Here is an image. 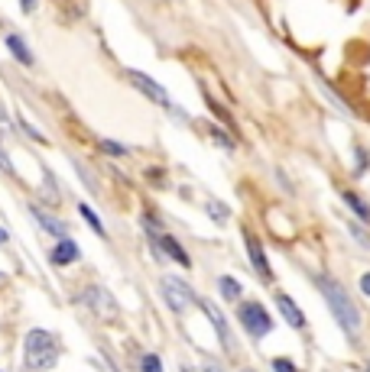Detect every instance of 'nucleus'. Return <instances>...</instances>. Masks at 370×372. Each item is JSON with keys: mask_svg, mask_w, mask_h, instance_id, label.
<instances>
[{"mask_svg": "<svg viewBox=\"0 0 370 372\" xmlns=\"http://www.w3.org/2000/svg\"><path fill=\"white\" fill-rule=\"evenodd\" d=\"M3 240H7V230H0V243H3Z\"/></svg>", "mask_w": 370, "mask_h": 372, "instance_id": "nucleus-30", "label": "nucleus"}, {"mask_svg": "<svg viewBox=\"0 0 370 372\" xmlns=\"http://www.w3.org/2000/svg\"><path fill=\"white\" fill-rule=\"evenodd\" d=\"M182 372H192V369H182Z\"/></svg>", "mask_w": 370, "mask_h": 372, "instance_id": "nucleus-33", "label": "nucleus"}, {"mask_svg": "<svg viewBox=\"0 0 370 372\" xmlns=\"http://www.w3.org/2000/svg\"><path fill=\"white\" fill-rule=\"evenodd\" d=\"M367 372H370V359H367Z\"/></svg>", "mask_w": 370, "mask_h": 372, "instance_id": "nucleus-32", "label": "nucleus"}, {"mask_svg": "<svg viewBox=\"0 0 370 372\" xmlns=\"http://www.w3.org/2000/svg\"><path fill=\"white\" fill-rule=\"evenodd\" d=\"M127 81H130L133 88H137V91H140L150 104H156V107H162L166 113H172V117H176L179 123H192L189 111H185V107H179V104L172 101V94L166 91V88H162V84L156 81V78H150V74L140 72V68H127Z\"/></svg>", "mask_w": 370, "mask_h": 372, "instance_id": "nucleus-2", "label": "nucleus"}, {"mask_svg": "<svg viewBox=\"0 0 370 372\" xmlns=\"http://www.w3.org/2000/svg\"><path fill=\"white\" fill-rule=\"evenodd\" d=\"M160 291H162V298H166V305H169L176 314H185V307L195 301V291H192L182 279H176V275H166V279L160 282Z\"/></svg>", "mask_w": 370, "mask_h": 372, "instance_id": "nucleus-5", "label": "nucleus"}, {"mask_svg": "<svg viewBox=\"0 0 370 372\" xmlns=\"http://www.w3.org/2000/svg\"><path fill=\"white\" fill-rule=\"evenodd\" d=\"M78 256H82V250H78V243L68 240V236H62V240L56 243V250H52V262H56V266H72V262H78Z\"/></svg>", "mask_w": 370, "mask_h": 372, "instance_id": "nucleus-13", "label": "nucleus"}, {"mask_svg": "<svg viewBox=\"0 0 370 372\" xmlns=\"http://www.w3.org/2000/svg\"><path fill=\"white\" fill-rule=\"evenodd\" d=\"M240 372H254V369H240Z\"/></svg>", "mask_w": 370, "mask_h": 372, "instance_id": "nucleus-31", "label": "nucleus"}, {"mask_svg": "<svg viewBox=\"0 0 370 372\" xmlns=\"http://www.w3.org/2000/svg\"><path fill=\"white\" fill-rule=\"evenodd\" d=\"M3 46H7V52L13 56V62H20L23 68H33V65H36L33 49L26 46V39L20 36V33H7V36H3Z\"/></svg>", "mask_w": 370, "mask_h": 372, "instance_id": "nucleus-9", "label": "nucleus"}, {"mask_svg": "<svg viewBox=\"0 0 370 372\" xmlns=\"http://www.w3.org/2000/svg\"><path fill=\"white\" fill-rule=\"evenodd\" d=\"M23 359H26L29 369H52L59 359V340L49 330H43V327H36V330H29L26 340H23Z\"/></svg>", "mask_w": 370, "mask_h": 372, "instance_id": "nucleus-3", "label": "nucleus"}, {"mask_svg": "<svg viewBox=\"0 0 370 372\" xmlns=\"http://www.w3.org/2000/svg\"><path fill=\"white\" fill-rule=\"evenodd\" d=\"M0 133H10V117L3 107H0Z\"/></svg>", "mask_w": 370, "mask_h": 372, "instance_id": "nucleus-27", "label": "nucleus"}, {"mask_svg": "<svg viewBox=\"0 0 370 372\" xmlns=\"http://www.w3.org/2000/svg\"><path fill=\"white\" fill-rule=\"evenodd\" d=\"M205 130H208L211 143H215L218 149H224L228 156H234V152H238V136H234L231 130H224L218 120H205Z\"/></svg>", "mask_w": 370, "mask_h": 372, "instance_id": "nucleus-11", "label": "nucleus"}, {"mask_svg": "<svg viewBox=\"0 0 370 372\" xmlns=\"http://www.w3.org/2000/svg\"><path fill=\"white\" fill-rule=\"evenodd\" d=\"M140 372H162V363L156 353H143L140 356Z\"/></svg>", "mask_w": 370, "mask_h": 372, "instance_id": "nucleus-21", "label": "nucleus"}, {"mask_svg": "<svg viewBox=\"0 0 370 372\" xmlns=\"http://www.w3.org/2000/svg\"><path fill=\"white\" fill-rule=\"evenodd\" d=\"M238 321L254 340H263V337L273 330V317H270V311H266L260 301H244V305H238Z\"/></svg>", "mask_w": 370, "mask_h": 372, "instance_id": "nucleus-4", "label": "nucleus"}, {"mask_svg": "<svg viewBox=\"0 0 370 372\" xmlns=\"http://www.w3.org/2000/svg\"><path fill=\"white\" fill-rule=\"evenodd\" d=\"M351 156H354V175H357V178L367 175V168H370V152H367V149H364V146H354Z\"/></svg>", "mask_w": 370, "mask_h": 372, "instance_id": "nucleus-19", "label": "nucleus"}, {"mask_svg": "<svg viewBox=\"0 0 370 372\" xmlns=\"http://www.w3.org/2000/svg\"><path fill=\"white\" fill-rule=\"evenodd\" d=\"M348 230H351V236H354V240H357V243H361V246H367V250H370V236H367V233H364V227H361V223H348Z\"/></svg>", "mask_w": 370, "mask_h": 372, "instance_id": "nucleus-22", "label": "nucleus"}, {"mask_svg": "<svg viewBox=\"0 0 370 372\" xmlns=\"http://www.w3.org/2000/svg\"><path fill=\"white\" fill-rule=\"evenodd\" d=\"M341 201H344V207H348L351 214H357V220H361V223H370V204L364 201L361 195H357V191H351V188H348V191L341 195Z\"/></svg>", "mask_w": 370, "mask_h": 372, "instance_id": "nucleus-15", "label": "nucleus"}, {"mask_svg": "<svg viewBox=\"0 0 370 372\" xmlns=\"http://www.w3.org/2000/svg\"><path fill=\"white\" fill-rule=\"evenodd\" d=\"M20 3V10H23V13H36L39 10V0H17Z\"/></svg>", "mask_w": 370, "mask_h": 372, "instance_id": "nucleus-26", "label": "nucleus"}, {"mask_svg": "<svg viewBox=\"0 0 370 372\" xmlns=\"http://www.w3.org/2000/svg\"><path fill=\"white\" fill-rule=\"evenodd\" d=\"M0 168H3L7 175H17V172H13V162H10V156H7V149L3 146H0Z\"/></svg>", "mask_w": 370, "mask_h": 372, "instance_id": "nucleus-24", "label": "nucleus"}, {"mask_svg": "<svg viewBox=\"0 0 370 372\" xmlns=\"http://www.w3.org/2000/svg\"><path fill=\"white\" fill-rule=\"evenodd\" d=\"M98 146H101V152H105V156H111V159H123V156H130L133 149L127 146V143H121V140H98Z\"/></svg>", "mask_w": 370, "mask_h": 372, "instance_id": "nucleus-16", "label": "nucleus"}, {"mask_svg": "<svg viewBox=\"0 0 370 372\" xmlns=\"http://www.w3.org/2000/svg\"><path fill=\"white\" fill-rule=\"evenodd\" d=\"M218 291H221V298L238 301V298H240V282L234 279V275H221V279H218Z\"/></svg>", "mask_w": 370, "mask_h": 372, "instance_id": "nucleus-17", "label": "nucleus"}, {"mask_svg": "<svg viewBox=\"0 0 370 372\" xmlns=\"http://www.w3.org/2000/svg\"><path fill=\"white\" fill-rule=\"evenodd\" d=\"M20 130L26 133V136H33V140L36 143H46V136H43V133L36 130V127H33V123H26V120H20Z\"/></svg>", "mask_w": 370, "mask_h": 372, "instance_id": "nucleus-23", "label": "nucleus"}, {"mask_svg": "<svg viewBox=\"0 0 370 372\" xmlns=\"http://www.w3.org/2000/svg\"><path fill=\"white\" fill-rule=\"evenodd\" d=\"M29 214L36 217V223H39V227H43V230H46V233H56L59 240L65 236V223L59 220V217L46 214V211H43V207H39V204H33V207H29Z\"/></svg>", "mask_w": 370, "mask_h": 372, "instance_id": "nucleus-14", "label": "nucleus"}, {"mask_svg": "<svg viewBox=\"0 0 370 372\" xmlns=\"http://www.w3.org/2000/svg\"><path fill=\"white\" fill-rule=\"evenodd\" d=\"M205 211H208V217L215 223H228L231 220V207L221 204V201H215V197H211V201H205Z\"/></svg>", "mask_w": 370, "mask_h": 372, "instance_id": "nucleus-18", "label": "nucleus"}, {"mask_svg": "<svg viewBox=\"0 0 370 372\" xmlns=\"http://www.w3.org/2000/svg\"><path fill=\"white\" fill-rule=\"evenodd\" d=\"M82 301H85V307L91 311V314L105 317V321L117 317V301H114V295H111V291H105L101 285H91V289H85Z\"/></svg>", "mask_w": 370, "mask_h": 372, "instance_id": "nucleus-6", "label": "nucleus"}, {"mask_svg": "<svg viewBox=\"0 0 370 372\" xmlns=\"http://www.w3.org/2000/svg\"><path fill=\"white\" fill-rule=\"evenodd\" d=\"M78 214H82V217H85L88 223H91V230H95L98 236H107V230H105V223H101V217H98L95 211H91V207H88V204H78Z\"/></svg>", "mask_w": 370, "mask_h": 372, "instance_id": "nucleus-20", "label": "nucleus"}, {"mask_svg": "<svg viewBox=\"0 0 370 372\" xmlns=\"http://www.w3.org/2000/svg\"><path fill=\"white\" fill-rule=\"evenodd\" d=\"M195 301H199L201 311H205V314H208V321L215 324V334H218V340L228 346V350H234V337H231V330H228V321H224V314H221V311L211 305V301H205V298H195Z\"/></svg>", "mask_w": 370, "mask_h": 372, "instance_id": "nucleus-10", "label": "nucleus"}, {"mask_svg": "<svg viewBox=\"0 0 370 372\" xmlns=\"http://www.w3.org/2000/svg\"><path fill=\"white\" fill-rule=\"evenodd\" d=\"M205 369H208V372H224V369H218L215 363H205Z\"/></svg>", "mask_w": 370, "mask_h": 372, "instance_id": "nucleus-29", "label": "nucleus"}, {"mask_svg": "<svg viewBox=\"0 0 370 372\" xmlns=\"http://www.w3.org/2000/svg\"><path fill=\"white\" fill-rule=\"evenodd\" d=\"M315 285H318V291L325 295V305H328V311L334 314V321H338V327L344 330V337H348V340H357L364 321H361L357 305H354L351 295H348V289H344L341 282H334L332 275H318Z\"/></svg>", "mask_w": 370, "mask_h": 372, "instance_id": "nucleus-1", "label": "nucleus"}, {"mask_svg": "<svg viewBox=\"0 0 370 372\" xmlns=\"http://www.w3.org/2000/svg\"><path fill=\"white\" fill-rule=\"evenodd\" d=\"M150 243H153V250H162L160 256H169L172 262H179L182 269H192V256L185 252V246H182L172 233H160V236H153Z\"/></svg>", "mask_w": 370, "mask_h": 372, "instance_id": "nucleus-7", "label": "nucleus"}, {"mask_svg": "<svg viewBox=\"0 0 370 372\" xmlns=\"http://www.w3.org/2000/svg\"><path fill=\"white\" fill-rule=\"evenodd\" d=\"M244 246H247V256H250V266L256 269V275H260V282H273V269H270V262H266V252L263 246H260V240H256L250 230H244Z\"/></svg>", "mask_w": 370, "mask_h": 372, "instance_id": "nucleus-8", "label": "nucleus"}, {"mask_svg": "<svg viewBox=\"0 0 370 372\" xmlns=\"http://www.w3.org/2000/svg\"><path fill=\"white\" fill-rule=\"evenodd\" d=\"M361 291L370 298V272H364V275H361Z\"/></svg>", "mask_w": 370, "mask_h": 372, "instance_id": "nucleus-28", "label": "nucleus"}, {"mask_svg": "<svg viewBox=\"0 0 370 372\" xmlns=\"http://www.w3.org/2000/svg\"><path fill=\"white\" fill-rule=\"evenodd\" d=\"M276 307H279V314L286 317V324H289V327H295V330H305V314L299 311V305H295L289 295L276 291Z\"/></svg>", "mask_w": 370, "mask_h": 372, "instance_id": "nucleus-12", "label": "nucleus"}, {"mask_svg": "<svg viewBox=\"0 0 370 372\" xmlns=\"http://www.w3.org/2000/svg\"><path fill=\"white\" fill-rule=\"evenodd\" d=\"M273 372H299L289 359H273Z\"/></svg>", "mask_w": 370, "mask_h": 372, "instance_id": "nucleus-25", "label": "nucleus"}]
</instances>
